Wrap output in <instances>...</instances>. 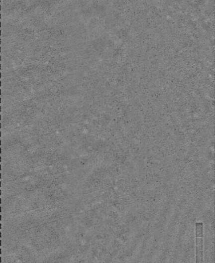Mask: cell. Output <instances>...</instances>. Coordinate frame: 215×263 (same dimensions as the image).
<instances>
[{
    "mask_svg": "<svg viewBox=\"0 0 215 263\" xmlns=\"http://www.w3.org/2000/svg\"><path fill=\"white\" fill-rule=\"evenodd\" d=\"M196 228V262H204V224L197 222Z\"/></svg>",
    "mask_w": 215,
    "mask_h": 263,
    "instance_id": "obj_1",
    "label": "cell"
}]
</instances>
